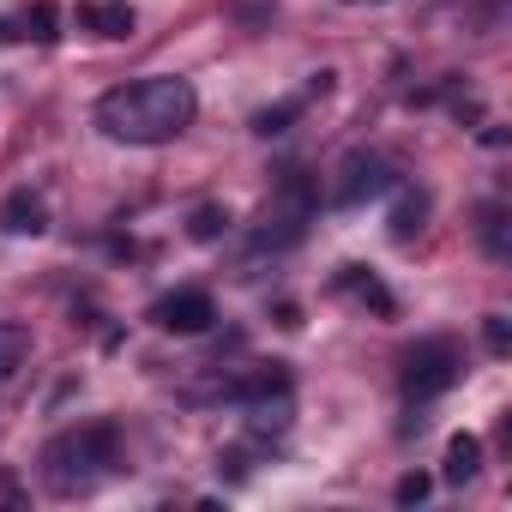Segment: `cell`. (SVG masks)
<instances>
[{
	"mask_svg": "<svg viewBox=\"0 0 512 512\" xmlns=\"http://www.w3.org/2000/svg\"><path fill=\"white\" fill-rule=\"evenodd\" d=\"M115 458H121L115 428L109 422H85V428H67V434H55L43 446V476H49V488L61 500H73V494H91L115 470Z\"/></svg>",
	"mask_w": 512,
	"mask_h": 512,
	"instance_id": "2",
	"label": "cell"
},
{
	"mask_svg": "<svg viewBox=\"0 0 512 512\" xmlns=\"http://www.w3.org/2000/svg\"><path fill=\"white\" fill-rule=\"evenodd\" d=\"M0 500H19V488H13V482H7V476H0Z\"/></svg>",
	"mask_w": 512,
	"mask_h": 512,
	"instance_id": "19",
	"label": "cell"
},
{
	"mask_svg": "<svg viewBox=\"0 0 512 512\" xmlns=\"http://www.w3.org/2000/svg\"><path fill=\"white\" fill-rule=\"evenodd\" d=\"M458 350L446 344V338H428V344H416L410 356H404V398H416V404H428V398H440V392H452L458 386Z\"/></svg>",
	"mask_w": 512,
	"mask_h": 512,
	"instance_id": "4",
	"label": "cell"
},
{
	"mask_svg": "<svg viewBox=\"0 0 512 512\" xmlns=\"http://www.w3.org/2000/svg\"><path fill=\"white\" fill-rule=\"evenodd\" d=\"M0 229L7 235H43L49 229V205L31 187H19V193H7V205H0Z\"/></svg>",
	"mask_w": 512,
	"mask_h": 512,
	"instance_id": "9",
	"label": "cell"
},
{
	"mask_svg": "<svg viewBox=\"0 0 512 512\" xmlns=\"http://www.w3.org/2000/svg\"><path fill=\"white\" fill-rule=\"evenodd\" d=\"M7 37L55 43V37H61V7H55V0H37V7H25L19 19H0V43H7Z\"/></svg>",
	"mask_w": 512,
	"mask_h": 512,
	"instance_id": "8",
	"label": "cell"
},
{
	"mask_svg": "<svg viewBox=\"0 0 512 512\" xmlns=\"http://www.w3.org/2000/svg\"><path fill=\"white\" fill-rule=\"evenodd\" d=\"M422 217H428V193H422V187H416V193L404 187V193H398V205H392V235H398V241H410V235L422 229Z\"/></svg>",
	"mask_w": 512,
	"mask_h": 512,
	"instance_id": "13",
	"label": "cell"
},
{
	"mask_svg": "<svg viewBox=\"0 0 512 512\" xmlns=\"http://www.w3.org/2000/svg\"><path fill=\"white\" fill-rule=\"evenodd\" d=\"M151 320H157L163 332L199 338V332H211V320H217V302H211L205 290H175V296H163V302L151 308Z\"/></svg>",
	"mask_w": 512,
	"mask_h": 512,
	"instance_id": "6",
	"label": "cell"
},
{
	"mask_svg": "<svg viewBox=\"0 0 512 512\" xmlns=\"http://www.w3.org/2000/svg\"><path fill=\"white\" fill-rule=\"evenodd\" d=\"M199 115V91L175 73H151V79H133V85H115L103 103H97V127L121 145H169L193 127Z\"/></svg>",
	"mask_w": 512,
	"mask_h": 512,
	"instance_id": "1",
	"label": "cell"
},
{
	"mask_svg": "<svg viewBox=\"0 0 512 512\" xmlns=\"http://www.w3.org/2000/svg\"><path fill=\"white\" fill-rule=\"evenodd\" d=\"M392 187H398L392 163L374 157V151H356V157H344V175H338V187H332V205H338V211H356V205H368V199H380V193H392Z\"/></svg>",
	"mask_w": 512,
	"mask_h": 512,
	"instance_id": "5",
	"label": "cell"
},
{
	"mask_svg": "<svg viewBox=\"0 0 512 512\" xmlns=\"http://www.w3.org/2000/svg\"><path fill=\"white\" fill-rule=\"evenodd\" d=\"M482 344H488V356H506L512 350V320L506 314H488L482 320Z\"/></svg>",
	"mask_w": 512,
	"mask_h": 512,
	"instance_id": "16",
	"label": "cell"
},
{
	"mask_svg": "<svg viewBox=\"0 0 512 512\" xmlns=\"http://www.w3.org/2000/svg\"><path fill=\"white\" fill-rule=\"evenodd\" d=\"M482 247H488V260H506L512 241H506V211L500 205H482Z\"/></svg>",
	"mask_w": 512,
	"mask_h": 512,
	"instance_id": "15",
	"label": "cell"
},
{
	"mask_svg": "<svg viewBox=\"0 0 512 512\" xmlns=\"http://www.w3.org/2000/svg\"><path fill=\"white\" fill-rule=\"evenodd\" d=\"M476 470H482V440H476V434H452L440 476H446L452 488H464V482H476Z\"/></svg>",
	"mask_w": 512,
	"mask_h": 512,
	"instance_id": "11",
	"label": "cell"
},
{
	"mask_svg": "<svg viewBox=\"0 0 512 512\" xmlns=\"http://www.w3.org/2000/svg\"><path fill=\"white\" fill-rule=\"evenodd\" d=\"M308 217H314V187H308V175H290L278 193H272V205L260 211V223H253V253H284V247H296L302 235H308Z\"/></svg>",
	"mask_w": 512,
	"mask_h": 512,
	"instance_id": "3",
	"label": "cell"
},
{
	"mask_svg": "<svg viewBox=\"0 0 512 512\" xmlns=\"http://www.w3.org/2000/svg\"><path fill=\"white\" fill-rule=\"evenodd\" d=\"M91 37H103V43H121V37H133V7H127V0H85V7L73 13Z\"/></svg>",
	"mask_w": 512,
	"mask_h": 512,
	"instance_id": "7",
	"label": "cell"
},
{
	"mask_svg": "<svg viewBox=\"0 0 512 512\" xmlns=\"http://www.w3.org/2000/svg\"><path fill=\"white\" fill-rule=\"evenodd\" d=\"M296 115H302V103H278V109H266L260 121H253V133H266V139H272V133H284Z\"/></svg>",
	"mask_w": 512,
	"mask_h": 512,
	"instance_id": "18",
	"label": "cell"
},
{
	"mask_svg": "<svg viewBox=\"0 0 512 512\" xmlns=\"http://www.w3.org/2000/svg\"><path fill=\"white\" fill-rule=\"evenodd\" d=\"M350 7H362V0H350Z\"/></svg>",
	"mask_w": 512,
	"mask_h": 512,
	"instance_id": "20",
	"label": "cell"
},
{
	"mask_svg": "<svg viewBox=\"0 0 512 512\" xmlns=\"http://www.w3.org/2000/svg\"><path fill=\"white\" fill-rule=\"evenodd\" d=\"M428 488H434V476H422V470H410V476H398V506H422L428 500Z\"/></svg>",
	"mask_w": 512,
	"mask_h": 512,
	"instance_id": "17",
	"label": "cell"
},
{
	"mask_svg": "<svg viewBox=\"0 0 512 512\" xmlns=\"http://www.w3.org/2000/svg\"><path fill=\"white\" fill-rule=\"evenodd\" d=\"M187 235H193V241H223V235H229V211H223V205H199V211L187 217Z\"/></svg>",
	"mask_w": 512,
	"mask_h": 512,
	"instance_id": "14",
	"label": "cell"
},
{
	"mask_svg": "<svg viewBox=\"0 0 512 512\" xmlns=\"http://www.w3.org/2000/svg\"><path fill=\"white\" fill-rule=\"evenodd\" d=\"M338 290H344V296H356L362 308H374L380 320H392V314H398L392 290H386V284H380L374 272H362V266H344V272H338Z\"/></svg>",
	"mask_w": 512,
	"mask_h": 512,
	"instance_id": "10",
	"label": "cell"
},
{
	"mask_svg": "<svg viewBox=\"0 0 512 512\" xmlns=\"http://www.w3.org/2000/svg\"><path fill=\"white\" fill-rule=\"evenodd\" d=\"M25 356H31V332L13 326V320H0V380H13L25 368Z\"/></svg>",
	"mask_w": 512,
	"mask_h": 512,
	"instance_id": "12",
	"label": "cell"
}]
</instances>
